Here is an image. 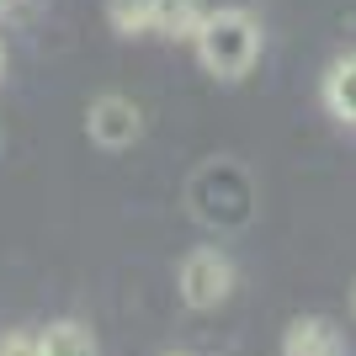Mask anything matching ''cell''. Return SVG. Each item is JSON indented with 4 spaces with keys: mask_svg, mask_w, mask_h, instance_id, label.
I'll return each mask as SVG.
<instances>
[{
    "mask_svg": "<svg viewBox=\"0 0 356 356\" xmlns=\"http://www.w3.org/2000/svg\"><path fill=\"white\" fill-rule=\"evenodd\" d=\"M0 74H6V48H0Z\"/></svg>",
    "mask_w": 356,
    "mask_h": 356,
    "instance_id": "11",
    "label": "cell"
},
{
    "mask_svg": "<svg viewBox=\"0 0 356 356\" xmlns=\"http://www.w3.org/2000/svg\"><path fill=\"white\" fill-rule=\"evenodd\" d=\"M282 356H346V341L330 319L303 314V319H293L282 330Z\"/></svg>",
    "mask_w": 356,
    "mask_h": 356,
    "instance_id": "4",
    "label": "cell"
},
{
    "mask_svg": "<svg viewBox=\"0 0 356 356\" xmlns=\"http://www.w3.org/2000/svg\"><path fill=\"white\" fill-rule=\"evenodd\" d=\"M202 0H154V32H160V38H186V43H192L197 38V27H202Z\"/></svg>",
    "mask_w": 356,
    "mask_h": 356,
    "instance_id": "7",
    "label": "cell"
},
{
    "mask_svg": "<svg viewBox=\"0 0 356 356\" xmlns=\"http://www.w3.org/2000/svg\"><path fill=\"white\" fill-rule=\"evenodd\" d=\"M351 314H356V287H351Z\"/></svg>",
    "mask_w": 356,
    "mask_h": 356,
    "instance_id": "13",
    "label": "cell"
},
{
    "mask_svg": "<svg viewBox=\"0 0 356 356\" xmlns=\"http://www.w3.org/2000/svg\"><path fill=\"white\" fill-rule=\"evenodd\" d=\"M38 346H43V356H102L90 325H80V319H54L48 330H38Z\"/></svg>",
    "mask_w": 356,
    "mask_h": 356,
    "instance_id": "6",
    "label": "cell"
},
{
    "mask_svg": "<svg viewBox=\"0 0 356 356\" xmlns=\"http://www.w3.org/2000/svg\"><path fill=\"white\" fill-rule=\"evenodd\" d=\"M0 356H43V346H38L32 330H6L0 335Z\"/></svg>",
    "mask_w": 356,
    "mask_h": 356,
    "instance_id": "9",
    "label": "cell"
},
{
    "mask_svg": "<svg viewBox=\"0 0 356 356\" xmlns=\"http://www.w3.org/2000/svg\"><path fill=\"white\" fill-rule=\"evenodd\" d=\"M106 22L118 38H144L154 32V0H106Z\"/></svg>",
    "mask_w": 356,
    "mask_h": 356,
    "instance_id": "8",
    "label": "cell"
},
{
    "mask_svg": "<svg viewBox=\"0 0 356 356\" xmlns=\"http://www.w3.org/2000/svg\"><path fill=\"white\" fill-rule=\"evenodd\" d=\"M192 48L213 80H245L261 59V22L245 6H218V11L202 16Z\"/></svg>",
    "mask_w": 356,
    "mask_h": 356,
    "instance_id": "1",
    "label": "cell"
},
{
    "mask_svg": "<svg viewBox=\"0 0 356 356\" xmlns=\"http://www.w3.org/2000/svg\"><path fill=\"white\" fill-rule=\"evenodd\" d=\"M165 356H192V351H165Z\"/></svg>",
    "mask_w": 356,
    "mask_h": 356,
    "instance_id": "12",
    "label": "cell"
},
{
    "mask_svg": "<svg viewBox=\"0 0 356 356\" xmlns=\"http://www.w3.org/2000/svg\"><path fill=\"white\" fill-rule=\"evenodd\" d=\"M86 134L96 149H106V154H118V149H128L138 134H144V118H138V106L128 102V96H96L86 112Z\"/></svg>",
    "mask_w": 356,
    "mask_h": 356,
    "instance_id": "3",
    "label": "cell"
},
{
    "mask_svg": "<svg viewBox=\"0 0 356 356\" xmlns=\"http://www.w3.org/2000/svg\"><path fill=\"white\" fill-rule=\"evenodd\" d=\"M319 96H325V112H330L335 122L356 128V54H346V59H335V64L325 70Z\"/></svg>",
    "mask_w": 356,
    "mask_h": 356,
    "instance_id": "5",
    "label": "cell"
},
{
    "mask_svg": "<svg viewBox=\"0 0 356 356\" xmlns=\"http://www.w3.org/2000/svg\"><path fill=\"white\" fill-rule=\"evenodd\" d=\"M176 293H181L186 309H218L223 298L234 293V261H229L218 245L186 250V261H181V271H176Z\"/></svg>",
    "mask_w": 356,
    "mask_h": 356,
    "instance_id": "2",
    "label": "cell"
},
{
    "mask_svg": "<svg viewBox=\"0 0 356 356\" xmlns=\"http://www.w3.org/2000/svg\"><path fill=\"white\" fill-rule=\"evenodd\" d=\"M16 6H27V0H0V16H11Z\"/></svg>",
    "mask_w": 356,
    "mask_h": 356,
    "instance_id": "10",
    "label": "cell"
}]
</instances>
